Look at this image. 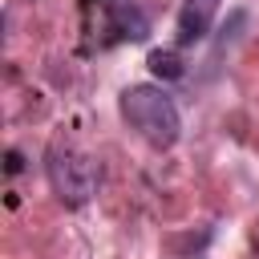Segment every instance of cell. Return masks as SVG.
Masks as SVG:
<instances>
[{
    "instance_id": "cell-1",
    "label": "cell",
    "mask_w": 259,
    "mask_h": 259,
    "mask_svg": "<svg viewBox=\"0 0 259 259\" xmlns=\"http://www.w3.org/2000/svg\"><path fill=\"white\" fill-rule=\"evenodd\" d=\"M121 117L158 150L174 146L178 134H182V117L158 85H130L121 93Z\"/></svg>"
},
{
    "instance_id": "cell-2",
    "label": "cell",
    "mask_w": 259,
    "mask_h": 259,
    "mask_svg": "<svg viewBox=\"0 0 259 259\" xmlns=\"http://www.w3.org/2000/svg\"><path fill=\"white\" fill-rule=\"evenodd\" d=\"M49 182L69 206H81V202H89L97 194V166L77 150L53 146L49 150Z\"/></svg>"
},
{
    "instance_id": "cell-3",
    "label": "cell",
    "mask_w": 259,
    "mask_h": 259,
    "mask_svg": "<svg viewBox=\"0 0 259 259\" xmlns=\"http://www.w3.org/2000/svg\"><path fill=\"white\" fill-rule=\"evenodd\" d=\"M223 0H186L178 12V45H194L210 32V20L219 12Z\"/></svg>"
},
{
    "instance_id": "cell-4",
    "label": "cell",
    "mask_w": 259,
    "mask_h": 259,
    "mask_svg": "<svg viewBox=\"0 0 259 259\" xmlns=\"http://www.w3.org/2000/svg\"><path fill=\"white\" fill-rule=\"evenodd\" d=\"M113 24H117V32L121 36H130V40H146L150 36V20L142 16V8L138 4H113Z\"/></svg>"
},
{
    "instance_id": "cell-5",
    "label": "cell",
    "mask_w": 259,
    "mask_h": 259,
    "mask_svg": "<svg viewBox=\"0 0 259 259\" xmlns=\"http://www.w3.org/2000/svg\"><path fill=\"white\" fill-rule=\"evenodd\" d=\"M146 65H150V73H154V77H162V81H178V77L186 73L182 57H178L174 49H154V53L146 57Z\"/></svg>"
},
{
    "instance_id": "cell-6",
    "label": "cell",
    "mask_w": 259,
    "mask_h": 259,
    "mask_svg": "<svg viewBox=\"0 0 259 259\" xmlns=\"http://www.w3.org/2000/svg\"><path fill=\"white\" fill-rule=\"evenodd\" d=\"M4 170H8V174H20V170H24V158H20V150H8V154H4Z\"/></svg>"
}]
</instances>
